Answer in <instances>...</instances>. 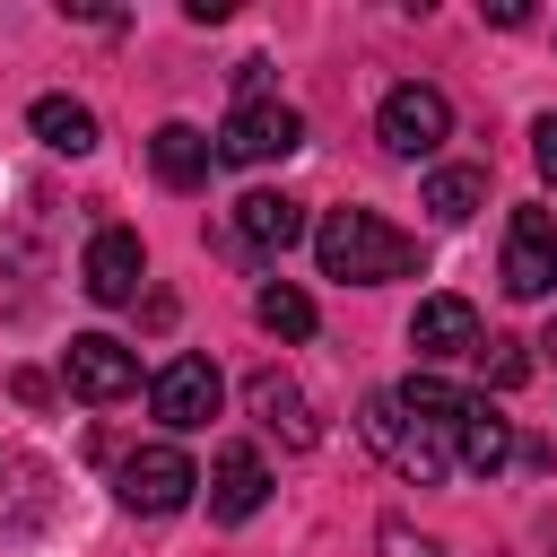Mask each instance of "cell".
Listing matches in <instances>:
<instances>
[{
  "label": "cell",
  "instance_id": "6da1fadb",
  "mask_svg": "<svg viewBox=\"0 0 557 557\" xmlns=\"http://www.w3.org/2000/svg\"><path fill=\"white\" fill-rule=\"evenodd\" d=\"M313 252H322V278H348V287H383L418 270V244L374 209H331L313 226Z\"/></svg>",
  "mask_w": 557,
  "mask_h": 557
},
{
  "label": "cell",
  "instance_id": "7a4b0ae2",
  "mask_svg": "<svg viewBox=\"0 0 557 557\" xmlns=\"http://www.w3.org/2000/svg\"><path fill=\"white\" fill-rule=\"evenodd\" d=\"M357 426H366V444H374L400 479H418V487H435V479L453 470V426H444V418H418L400 392H366V418H357Z\"/></svg>",
  "mask_w": 557,
  "mask_h": 557
},
{
  "label": "cell",
  "instance_id": "3957f363",
  "mask_svg": "<svg viewBox=\"0 0 557 557\" xmlns=\"http://www.w3.org/2000/svg\"><path fill=\"white\" fill-rule=\"evenodd\" d=\"M374 139H383L392 157H435V148L453 139V104H444V87L400 78V87L383 96V113H374Z\"/></svg>",
  "mask_w": 557,
  "mask_h": 557
},
{
  "label": "cell",
  "instance_id": "277c9868",
  "mask_svg": "<svg viewBox=\"0 0 557 557\" xmlns=\"http://www.w3.org/2000/svg\"><path fill=\"white\" fill-rule=\"evenodd\" d=\"M191 487H200V470H191V453H174V444H139V453H122V470H113V496H122L131 513H174V505H191Z\"/></svg>",
  "mask_w": 557,
  "mask_h": 557
},
{
  "label": "cell",
  "instance_id": "5b68a950",
  "mask_svg": "<svg viewBox=\"0 0 557 557\" xmlns=\"http://www.w3.org/2000/svg\"><path fill=\"white\" fill-rule=\"evenodd\" d=\"M296 148H305V113L278 104V96L235 104L226 131H218V157H226V165H270V157H296Z\"/></svg>",
  "mask_w": 557,
  "mask_h": 557
},
{
  "label": "cell",
  "instance_id": "8992f818",
  "mask_svg": "<svg viewBox=\"0 0 557 557\" xmlns=\"http://www.w3.org/2000/svg\"><path fill=\"white\" fill-rule=\"evenodd\" d=\"M557 287V226H548V209L540 200H522L513 209V226H505V296H548Z\"/></svg>",
  "mask_w": 557,
  "mask_h": 557
},
{
  "label": "cell",
  "instance_id": "52a82bcc",
  "mask_svg": "<svg viewBox=\"0 0 557 557\" xmlns=\"http://www.w3.org/2000/svg\"><path fill=\"white\" fill-rule=\"evenodd\" d=\"M218 392H226V383H218V366H209V357H165V366H157V383H148V400H157V418H165L174 435L209 426V418H218Z\"/></svg>",
  "mask_w": 557,
  "mask_h": 557
},
{
  "label": "cell",
  "instance_id": "ba28073f",
  "mask_svg": "<svg viewBox=\"0 0 557 557\" xmlns=\"http://www.w3.org/2000/svg\"><path fill=\"white\" fill-rule=\"evenodd\" d=\"M78 278H87V296H96V305H131V296H139V278H148L139 235H131V226H96V244H87Z\"/></svg>",
  "mask_w": 557,
  "mask_h": 557
},
{
  "label": "cell",
  "instance_id": "9c48e42d",
  "mask_svg": "<svg viewBox=\"0 0 557 557\" xmlns=\"http://www.w3.org/2000/svg\"><path fill=\"white\" fill-rule=\"evenodd\" d=\"M70 392L78 400H122V392H139V357L122 348V339H104V331H87V339H70Z\"/></svg>",
  "mask_w": 557,
  "mask_h": 557
},
{
  "label": "cell",
  "instance_id": "30bf717a",
  "mask_svg": "<svg viewBox=\"0 0 557 557\" xmlns=\"http://www.w3.org/2000/svg\"><path fill=\"white\" fill-rule=\"evenodd\" d=\"M244 400H252V418L287 444V453H305L313 435H322V418H313V400L296 392V374H278V366H261L252 383H244Z\"/></svg>",
  "mask_w": 557,
  "mask_h": 557
},
{
  "label": "cell",
  "instance_id": "8fae6325",
  "mask_svg": "<svg viewBox=\"0 0 557 557\" xmlns=\"http://www.w3.org/2000/svg\"><path fill=\"white\" fill-rule=\"evenodd\" d=\"M409 348L435 357V366H444V357H470V348H479V305H470V296H426V305L409 313Z\"/></svg>",
  "mask_w": 557,
  "mask_h": 557
},
{
  "label": "cell",
  "instance_id": "7c38bea8",
  "mask_svg": "<svg viewBox=\"0 0 557 557\" xmlns=\"http://www.w3.org/2000/svg\"><path fill=\"white\" fill-rule=\"evenodd\" d=\"M505 461H513V426L487 409V392H470V400H461V426H453V470L496 479Z\"/></svg>",
  "mask_w": 557,
  "mask_h": 557
},
{
  "label": "cell",
  "instance_id": "4fadbf2b",
  "mask_svg": "<svg viewBox=\"0 0 557 557\" xmlns=\"http://www.w3.org/2000/svg\"><path fill=\"white\" fill-rule=\"evenodd\" d=\"M209 513L218 522H244V513H261V496H270V470H261V453L252 444H226L218 461H209Z\"/></svg>",
  "mask_w": 557,
  "mask_h": 557
},
{
  "label": "cell",
  "instance_id": "5bb4252c",
  "mask_svg": "<svg viewBox=\"0 0 557 557\" xmlns=\"http://www.w3.org/2000/svg\"><path fill=\"white\" fill-rule=\"evenodd\" d=\"M235 235H244L252 252H287V244L305 235V209H296L287 191H244V200H235Z\"/></svg>",
  "mask_w": 557,
  "mask_h": 557
},
{
  "label": "cell",
  "instance_id": "9a60e30c",
  "mask_svg": "<svg viewBox=\"0 0 557 557\" xmlns=\"http://www.w3.org/2000/svg\"><path fill=\"white\" fill-rule=\"evenodd\" d=\"M26 122H35V139H44L52 157H87V148H96V113H87L78 96H35Z\"/></svg>",
  "mask_w": 557,
  "mask_h": 557
},
{
  "label": "cell",
  "instance_id": "2e32d148",
  "mask_svg": "<svg viewBox=\"0 0 557 557\" xmlns=\"http://www.w3.org/2000/svg\"><path fill=\"white\" fill-rule=\"evenodd\" d=\"M209 157H218V148H209V139L191 131V122H165V131L148 139V165H157V174H165L174 191H191V183H209Z\"/></svg>",
  "mask_w": 557,
  "mask_h": 557
},
{
  "label": "cell",
  "instance_id": "e0dca14e",
  "mask_svg": "<svg viewBox=\"0 0 557 557\" xmlns=\"http://www.w3.org/2000/svg\"><path fill=\"white\" fill-rule=\"evenodd\" d=\"M479 200H487V174H479V165H435V174H426V218H435V226L479 218Z\"/></svg>",
  "mask_w": 557,
  "mask_h": 557
},
{
  "label": "cell",
  "instance_id": "ac0fdd59",
  "mask_svg": "<svg viewBox=\"0 0 557 557\" xmlns=\"http://www.w3.org/2000/svg\"><path fill=\"white\" fill-rule=\"evenodd\" d=\"M252 313H261V331H278V339H313V296H305V287H287V278H270Z\"/></svg>",
  "mask_w": 557,
  "mask_h": 557
},
{
  "label": "cell",
  "instance_id": "d6986e66",
  "mask_svg": "<svg viewBox=\"0 0 557 557\" xmlns=\"http://www.w3.org/2000/svg\"><path fill=\"white\" fill-rule=\"evenodd\" d=\"M374 548H383V557H435V540H426V531H409V522H383V531H374Z\"/></svg>",
  "mask_w": 557,
  "mask_h": 557
},
{
  "label": "cell",
  "instance_id": "ffe728a7",
  "mask_svg": "<svg viewBox=\"0 0 557 557\" xmlns=\"http://www.w3.org/2000/svg\"><path fill=\"white\" fill-rule=\"evenodd\" d=\"M522 374H531V357H522L513 339H496V357H487V383H496V392H513Z\"/></svg>",
  "mask_w": 557,
  "mask_h": 557
},
{
  "label": "cell",
  "instance_id": "44dd1931",
  "mask_svg": "<svg viewBox=\"0 0 557 557\" xmlns=\"http://www.w3.org/2000/svg\"><path fill=\"white\" fill-rule=\"evenodd\" d=\"M531 157H540V174L557 183V113H540V131H531Z\"/></svg>",
  "mask_w": 557,
  "mask_h": 557
},
{
  "label": "cell",
  "instance_id": "7402d4cb",
  "mask_svg": "<svg viewBox=\"0 0 557 557\" xmlns=\"http://www.w3.org/2000/svg\"><path fill=\"white\" fill-rule=\"evenodd\" d=\"M540 348H557V322H548V339H540Z\"/></svg>",
  "mask_w": 557,
  "mask_h": 557
}]
</instances>
